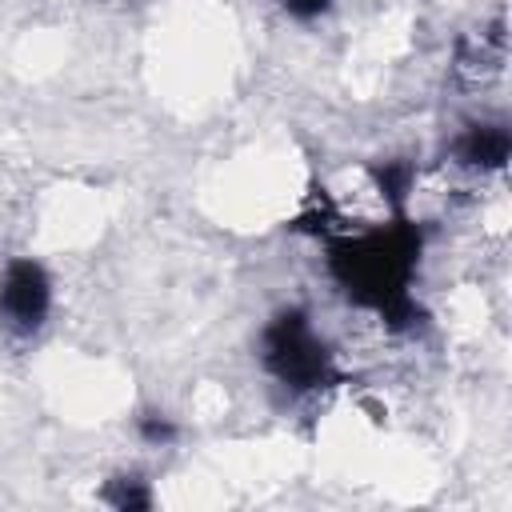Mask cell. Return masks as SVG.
Masks as SVG:
<instances>
[{"mask_svg": "<svg viewBox=\"0 0 512 512\" xmlns=\"http://www.w3.org/2000/svg\"><path fill=\"white\" fill-rule=\"evenodd\" d=\"M260 352H264L268 372L288 388L308 392L332 376V352L324 336L316 332V324L308 320V312L300 308H284L280 316L268 320L260 336Z\"/></svg>", "mask_w": 512, "mask_h": 512, "instance_id": "obj_1", "label": "cell"}, {"mask_svg": "<svg viewBox=\"0 0 512 512\" xmlns=\"http://www.w3.org/2000/svg\"><path fill=\"white\" fill-rule=\"evenodd\" d=\"M48 308H52L48 272L32 256L12 260L4 268V276H0V324L20 332V336H28L48 320Z\"/></svg>", "mask_w": 512, "mask_h": 512, "instance_id": "obj_2", "label": "cell"}, {"mask_svg": "<svg viewBox=\"0 0 512 512\" xmlns=\"http://www.w3.org/2000/svg\"><path fill=\"white\" fill-rule=\"evenodd\" d=\"M504 160H508V128L500 120H476L452 144V164L476 176L504 172Z\"/></svg>", "mask_w": 512, "mask_h": 512, "instance_id": "obj_3", "label": "cell"}, {"mask_svg": "<svg viewBox=\"0 0 512 512\" xmlns=\"http://www.w3.org/2000/svg\"><path fill=\"white\" fill-rule=\"evenodd\" d=\"M280 8H284L292 20H320V16L332 8V0H280Z\"/></svg>", "mask_w": 512, "mask_h": 512, "instance_id": "obj_4", "label": "cell"}]
</instances>
